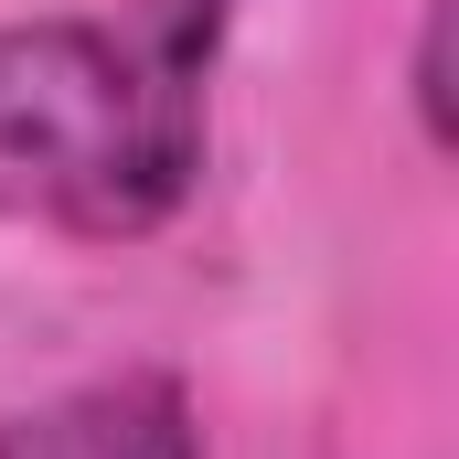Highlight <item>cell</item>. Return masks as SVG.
Returning <instances> with one entry per match:
<instances>
[{
	"label": "cell",
	"mask_w": 459,
	"mask_h": 459,
	"mask_svg": "<svg viewBox=\"0 0 459 459\" xmlns=\"http://www.w3.org/2000/svg\"><path fill=\"white\" fill-rule=\"evenodd\" d=\"M235 0H117L0 22V214L54 235H150L204 182L214 54Z\"/></svg>",
	"instance_id": "6da1fadb"
},
{
	"label": "cell",
	"mask_w": 459,
	"mask_h": 459,
	"mask_svg": "<svg viewBox=\"0 0 459 459\" xmlns=\"http://www.w3.org/2000/svg\"><path fill=\"white\" fill-rule=\"evenodd\" d=\"M0 459H204V417H193L182 374L128 363V374L65 385L43 406H11Z\"/></svg>",
	"instance_id": "7a4b0ae2"
},
{
	"label": "cell",
	"mask_w": 459,
	"mask_h": 459,
	"mask_svg": "<svg viewBox=\"0 0 459 459\" xmlns=\"http://www.w3.org/2000/svg\"><path fill=\"white\" fill-rule=\"evenodd\" d=\"M417 128H428V150H449V11L438 0L417 22Z\"/></svg>",
	"instance_id": "3957f363"
}]
</instances>
